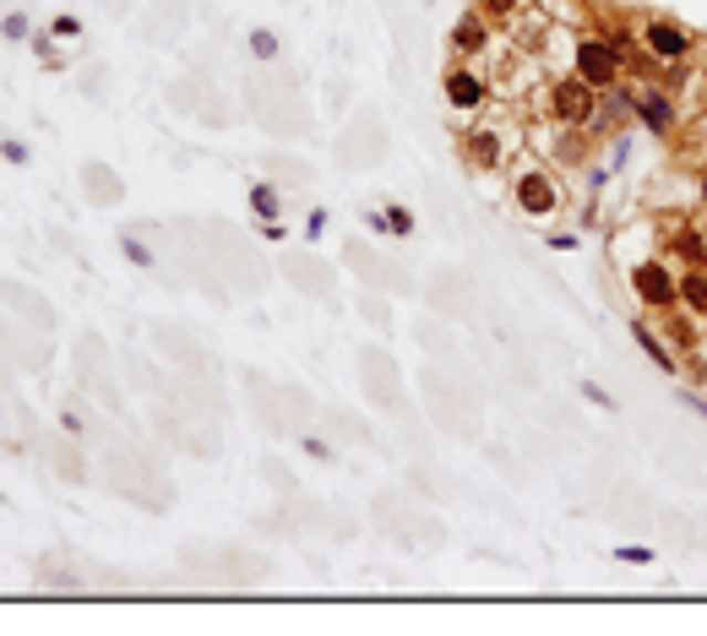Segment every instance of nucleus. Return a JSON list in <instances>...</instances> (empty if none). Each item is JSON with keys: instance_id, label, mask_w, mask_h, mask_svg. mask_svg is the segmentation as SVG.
Returning a JSON list of instances; mask_svg holds the SVG:
<instances>
[{"instance_id": "f257e3e1", "label": "nucleus", "mask_w": 707, "mask_h": 636, "mask_svg": "<svg viewBox=\"0 0 707 636\" xmlns=\"http://www.w3.org/2000/svg\"><path fill=\"white\" fill-rule=\"evenodd\" d=\"M544 110H550V126L555 131H578V136H593L604 126V93L588 87L578 71L555 76L550 93H544Z\"/></svg>"}, {"instance_id": "f03ea898", "label": "nucleus", "mask_w": 707, "mask_h": 636, "mask_svg": "<svg viewBox=\"0 0 707 636\" xmlns=\"http://www.w3.org/2000/svg\"><path fill=\"white\" fill-rule=\"evenodd\" d=\"M637 28V50H643L647 61L658 65H686L697 55V33L680 22V17H664V11H647L632 22Z\"/></svg>"}, {"instance_id": "7ed1b4c3", "label": "nucleus", "mask_w": 707, "mask_h": 636, "mask_svg": "<svg viewBox=\"0 0 707 636\" xmlns=\"http://www.w3.org/2000/svg\"><path fill=\"white\" fill-rule=\"evenodd\" d=\"M512 207L528 218V223H550L561 207H566V196H561V186H555V175L544 169V164H522L512 175Z\"/></svg>"}, {"instance_id": "20e7f679", "label": "nucleus", "mask_w": 707, "mask_h": 636, "mask_svg": "<svg viewBox=\"0 0 707 636\" xmlns=\"http://www.w3.org/2000/svg\"><path fill=\"white\" fill-rule=\"evenodd\" d=\"M572 71H578L588 87H599V93H615V87L626 82V55H621L610 39L588 33V39H572Z\"/></svg>"}, {"instance_id": "39448f33", "label": "nucleus", "mask_w": 707, "mask_h": 636, "mask_svg": "<svg viewBox=\"0 0 707 636\" xmlns=\"http://www.w3.org/2000/svg\"><path fill=\"white\" fill-rule=\"evenodd\" d=\"M512 126H501V121H468L462 126V164L496 175V169L512 164Z\"/></svg>"}, {"instance_id": "423d86ee", "label": "nucleus", "mask_w": 707, "mask_h": 636, "mask_svg": "<svg viewBox=\"0 0 707 636\" xmlns=\"http://www.w3.org/2000/svg\"><path fill=\"white\" fill-rule=\"evenodd\" d=\"M626 283H632V294H637V305H643L647 316L680 311V278L664 267V256H643V261L626 272Z\"/></svg>"}, {"instance_id": "0eeeda50", "label": "nucleus", "mask_w": 707, "mask_h": 636, "mask_svg": "<svg viewBox=\"0 0 707 636\" xmlns=\"http://www.w3.org/2000/svg\"><path fill=\"white\" fill-rule=\"evenodd\" d=\"M490 93H496V82H490L474 61L447 65V76H441V98H447L451 115H479V110L490 104Z\"/></svg>"}, {"instance_id": "6e6552de", "label": "nucleus", "mask_w": 707, "mask_h": 636, "mask_svg": "<svg viewBox=\"0 0 707 636\" xmlns=\"http://www.w3.org/2000/svg\"><path fill=\"white\" fill-rule=\"evenodd\" d=\"M626 104H632V115H637L653 136H675V126H680V104H675V93H664V82L632 87Z\"/></svg>"}, {"instance_id": "1a4fd4ad", "label": "nucleus", "mask_w": 707, "mask_h": 636, "mask_svg": "<svg viewBox=\"0 0 707 636\" xmlns=\"http://www.w3.org/2000/svg\"><path fill=\"white\" fill-rule=\"evenodd\" d=\"M490 39H496V28H490V17L474 6V11H462L457 17V28H451V55L457 61H479V55H490Z\"/></svg>"}, {"instance_id": "9d476101", "label": "nucleus", "mask_w": 707, "mask_h": 636, "mask_svg": "<svg viewBox=\"0 0 707 636\" xmlns=\"http://www.w3.org/2000/svg\"><path fill=\"white\" fill-rule=\"evenodd\" d=\"M632 337H637V348H643V354L658 365V371H664V376H680V354H675V348L658 337V326H653V321H637V326H632Z\"/></svg>"}, {"instance_id": "9b49d317", "label": "nucleus", "mask_w": 707, "mask_h": 636, "mask_svg": "<svg viewBox=\"0 0 707 636\" xmlns=\"http://www.w3.org/2000/svg\"><path fill=\"white\" fill-rule=\"evenodd\" d=\"M680 311H686V316H697V321H707V261H703V267H692V272L680 278Z\"/></svg>"}, {"instance_id": "f8f14e48", "label": "nucleus", "mask_w": 707, "mask_h": 636, "mask_svg": "<svg viewBox=\"0 0 707 636\" xmlns=\"http://www.w3.org/2000/svg\"><path fill=\"white\" fill-rule=\"evenodd\" d=\"M522 6L528 0H479V11L490 17V28H512L517 17H522Z\"/></svg>"}, {"instance_id": "ddd939ff", "label": "nucleus", "mask_w": 707, "mask_h": 636, "mask_svg": "<svg viewBox=\"0 0 707 636\" xmlns=\"http://www.w3.org/2000/svg\"><path fill=\"white\" fill-rule=\"evenodd\" d=\"M251 212H257L261 223H267V218L278 223V191H272V186H257V191H251Z\"/></svg>"}, {"instance_id": "4468645a", "label": "nucleus", "mask_w": 707, "mask_h": 636, "mask_svg": "<svg viewBox=\"0 0 707 636\" xmlns=\"http://www.w3.org/2000/svg\"><path fill=\"white\" fill-rule=\"evenodd\" d=\"M382 218H386V234H414V212H408V207H397V201H392Z\"/></svg>"}, {"instance_id": "2eb2a0df", "label": "nucleus", "mask_w": 707, "mask_h": 636, "mask_svg": "<svg viewBox=\"0 0 707 636\" xmlns=\"http://www.w3.org/2000/svg\"><path fill=\"white\" fill-rule=\"evenodd\" d=\"M251 55H257V61H278V33H272V28H257V33H251Z\"/></svg>"}, {"instance_id": "dca6fc26", "label": "nucleus", "mask_w": 707, "mask_h": 636, "mask_svg": "<svg viewBox=\"0 0 707 636\" xmlns=\"http://www.w3.org/2000/svg\"><path fill=\"white\" fill-rule=\"evenodd\" d=\"M82 186H87V191L98 196H121V186H115V180H110V175H104V169H87V175H82Z\"/></svg>"}, {"instance_id": "f3484780", "label": "nucleus", "mask_w": 707, "mask_h": 636, "mask_svg": "<svg viewBox=\"0 0 707 636\" xmlns=\"http://www.w3.org/2000/svg\"><path fill=\"white\" fill-rule=\"evenodd\" d=\"M50 33L65 39V44H71V39H82V17H55V22H50Z\"/></svg>"}, {"instance_id": "a211bd4d", "label": "nucleus", "mask_w": 707, "mask_h": 636, "mask_svg": "<svg viewBox=\"0 0 707 636\" xmlns=\"http://www.w3.org/2000/svg\"><path fill=\"white\" fill-rule=\"evenodd\" d=\"M615 555H621L626 566H653V550H647V544H621Z\"/></svg>"}, {"instance_id": "6ab92c4d", "label": "nucleus", "mask_w": 707, "mask_h": 636, "mask_svg": "<svg viewBox=\"0 0 707 636\" xmlns=\"http://www.w3.org/2000/svg\"><path fill=\"white\" fill-rule=\"evenodd\" d=\"M0 33H6V39H28V17H22V11H11V17L0 22Z\"/></svg>"}, {"instance_id": "aec40b11", "label": "nucleus", "mask_w": 707, "mask_h": 636, "mask_svg": "<svg viewBox=\"0 0 707 636\" xmlns=\"http://www.w3.org/2000/svg\"><path fill=\"white\" fill-rule=\"evenodd\" d=\"M126 256H131V261H142V267L153 261V251H147V246H136V240H126Z\"/></svg>"}, {"instance_id": "412c9836", "label": "nucleus", "mask_w": 707, "mask_h": 636, "mask_svg": "<svg viewBox=\"0 0 707 636\" xmlns=\"http://www.w3.org/2000/svg\"><path fill=\"white\" fill-rule=\"evenodd\" d=\"M697 196H703V207H707V169L697 175Z\"/></svg>"}]
</instances>
